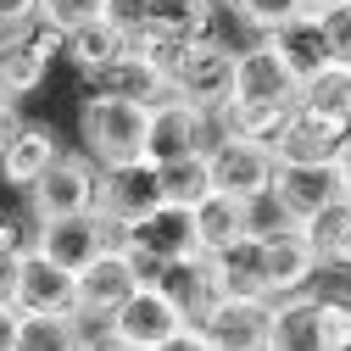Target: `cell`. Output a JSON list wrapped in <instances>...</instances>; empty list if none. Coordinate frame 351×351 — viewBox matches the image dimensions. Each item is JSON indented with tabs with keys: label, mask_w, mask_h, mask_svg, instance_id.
Masks as SVG:
<instances>
[{
	"label": "cell",
	"mask_w": 351,
	"mask_h": 351,
	"mask_svg": "<svg viewBox=\"0 0 351 351\" xmlns=\"http://www.w3.org/2000/svg\"><path fill=\"white\" fill-rule=\"evenodd\" d=\"M84 90H106V95H123V101L156 106L162 95H173V78H167V67L151 62L145 51H117L95 78H84Z\"/></svg>",
	"instance_id": "17"
},
{
	"label": "cell",
	"mask_w": 351,
	"mask_h": 351,
	"mask_svg": "<svg viewBox=\"0 0 351 351\" xmlns=\"http://www.w3.org/2000/svg\"><path fill=\"white\" fill-rule=\"evenodd\" d=\"M318 28L335 62H351V0H318Z\"/></svg>",
	"instance_id": "34"
},
{
	"label": "cell",
	"mask_w": 351,
	"mask_h": 351,
	"mask_svg": "<svg viewBox=\"0 0 351 351\" xmlns=\"http://www.w3.org/2000/svg\"><path fill=\"white\" fill-rule=\"evenodd\" d=\"M295 106L318 112V117H335L351 128V67L346 62H318L313 73H301V90H295Z\"/></svg>",
	"instance_id": "23"
},
{
	"label": "cell",
	"mask_w": 351,
	"mask_h": 351,
	"mask_svg": "<svg viewBox=\"0 0 351 351\" xmlns=\"http://www.w3.org/2000/svg\"><path fill=\"white\" fill-rule=\"evenodd\" d=\"M285 229H295V217H290V206H285L274 190H256V195H245V234H256V240H274V234H285Z\"/></svg>",
	"instance_id": "32"
},
{
	"label": "cell",
	"mask_w": 351,
	"mask_h": 351,
	"mask_svg": "<svg viewBox=\"0 0 351 351\" xmlns=\"http://www.w3.org/2000/svg\"><path fill=\"white\" fill-rule=\"evenodd\" d=\"M156 201H162V184H156V162L134 156V162H112V167H95V212L106 217L112 229H128V223H134V217H145Z\"/></svg>",
	"instance_id": "10"
},
{
	"label": "cell",
	"mask_w": 351,
	"mask_h": 351,
	"mask_svg": "<svg viewBox=\"0 0 351 351\" xmlns=\"http://www.w3.org/2000/svg\"><path fill=\"white\" fill-rule=\"evenodd\" d=\"M145 112H151L145 101L84 90V106H78V145H84V156H90L95 167L145 156Z\"/></svg>",
	"instance_id": "1"
},
{
	"label": "cell",
	"mask_w": 351,
	"mask_h": 351,
	"mask_svg": "<svg viewBox=\"0 0 351 351\" xmlns=\"http://www.w3.org/2000/svg\"><path fill=\"white\" fill-rule=\"evenodd\" d=\"M156 184H162V201H173V206H195V201L212 190L206 151H190V156L162 162V167H156Z\"/></svg>",
	"instance_id": "27"
},
{
	"label": "cell",
	"mask_w": 351,
	"mask_h": 351,
	"mask_svg": "<svg viewBox=\"0 0 351 351\" xmlns=\"http://www.w3.org/2000/svg\"><path fill=\"white\" fill-rule=\"evenodd\" d=\"M117 51H128V39H123V28H117L106 12H101L95 23H78V28L62 34V62H73L78 78H95Z\"/></svg>",
	"instance_id": "22"
},
{
	"label": "cell",
	"mask_w": 351,
	"mask_h": 351,
	"mask_svg": "<svg viewBox=\"0 0 351 351\" xmlns=\"http://www.w3.org/2000/svg\"><path fill=\"white\" fill-rule=\"evenodd\" d=\"M318 351H351V295H313Z\"/></svg>",
	"instance_id": "31"
},
{
	"label": "cell",
	"mask_w": 351,
	"mask_h": 351,
	"mask_svg": "<svg viewBox=\"0 0 351 351\" xmlns=\"http://www.w3.org/2000/svg\"><path fill=\"white\" fill-rule=\"evenodd\" d=\"M268 45L295 67V78L301 73H313L318 62H329V45H324V28H318V6H301V12H290L285 23H274L268 34Z\"/></svg>",
	"instance_id": "21"
},
{
	"label": "cell",
	"mask_w": 351,
	"mask_h": 351,
	"mask_svg": "<svg viewBox=\"0 0 351 351\" xmlns=\"http://www.w3.org/2000/svg\"><path fill=\"white\" fill-rule=\"evenodd\" d=\"M184 329V313L173 306L151 279L134 285L112 313H106V340L117 351H173V340H179Z\"/></svg>",
	"instance_id": "3"
},
{
	"label": "cell",
	"mask_w": 351,
	"mask_h": 351,
	"mask_svg": "<svg viewBox=\"0 0 351 351\" xmlns=\"http://www.w3.org/2000/svg\"><path fill=\"white\" fill-rule=\"evenodd\" d=\"M206 140H212V112H201L184 95H162L145 112V162H156V167L173 156L206 151Z\"/></svg>",
	"instance_id": "11"
},
{
	"label": "cell",
	"mask_w": 351,
	"mask_h": 351,
	"mask_svg": "<svg viewBox=\"0 0 351 351\" xmlns=\"http://www.w3.org/2000/svg\"><path fill=\"white\" fill-rule=\"evenodd\" d=\"M17 351H73V318H28L23 313Z\"/></svg>",
	"instance_id": "33"
},
{
	"label": "cell",
	"mask_w": 351,
	"mask_h": 351,
	"mask_svg": "<svg viewBox=\"0 0 351 351\" xmlns=\"http://www.w3.org/2000/svg\"><path fill=\"white\" fill-rule=\"evenodd\" d=\"M313 6H318V0H313Z\"/></svg>",
	"instance_id": "42"
},
{
	"label": "cell",
	"mask_w": 351,
	"mask_h": 351,
	"mask_svg": "<svg viewBox=\"0 0 351 351\" xmlns=\"http://www.w3.org/2000/svg\"><path fill=\"white\" fill-rule=\"evenodd\" d=\"M28 245H0V301H12V285H17V262H23Z\"/></svg>",
	"instance_id": "37"
},
{
	"label": "cell",
	"mask_w": 351,
	"mask_h": 351,
	"mask_svg": "<svg viewBox=\"0 0 351 351\" xmlns=\"http://www.w3.org/2000/svg\"><path fill=\"white\" fill-rule=\"evenodd\" d=\"M295 90H301L295 67L262 34H251L245 45H234V95L229 101H245V106H295Z\"/></svg>",
	"instance_id": "6"
},
{
	"label": "cell",
	"mask_w": 351,
	"mask_h": 351,
	"mask_svg": "<svg viewBox=\"0 0 351 351\" xmlns=\"http://www.w3.org/2000/svg\"><path fill=\"white\" fill-rule=\"evenodd\" d=\"M62 151H67V145H62V134H56L51 123H28V117H23L17 134L6 140V151H0V179H6V190H28Z\"/></svg>",
	"instance_id": "19"
},
{
	"label": "cell",
	"mask_w": 351,
	"mask_h": 351,
	"mask_svg": "<svg viewBox=\"0 0 351 351\" xmlns=\"http://www.w3.org/2000/svg\"><path fill=\"white\" fill-rule=\"evenodd\" d=\"M268 190L290 206L295 223H313V217H318L329 201L346 195L335 162H274V184H268Z\"/></svg>",
	"instance_id": "15"
},
{
	"label": "cell",
	"mask_w": 351,
	"mask_h": 351,
	"mask_svg": "<svg viewBox=\"0 0 351 351\" xmlns=\"http://www.w3.org/2000/svg\"><path fill=\"white\" fill-rule=\"evenodd\" d=\"M17 123H23V112H17V101H12V95H0V151H6V140L17 134Z\"/></svg>",
	"instance_id": "39"
},
{
	"label": "cell",
	"mask_w": 351,
	"mask_h": 351,
	"mask_svg": "<svg viewBox=\"0 0 351 351\" xmlns=\"http://www.w3.org/2000/svg\"><path fill=\"white\" fill-rule=\"evenodd\" d=\"M112 240H117V229L95 206L90 212H62V217H34V229H28V245L45 251L51 262H62L67 274H78L84 262H90L95 251H106Z\"/></svg>",
	"instance_id": "8"
},
{
	"label": "cell",
	"mask_w": 351,
	"mask_h": 351,
	"mask_svg": "<svg viewBox=\"0 0 351 351\" xmlns=\"http://www.w3.org/2000/svg\"><path fill=\"white\" fill-rule=\"evenodd\" d=\"M206 173H212V190L256 195V190L274 184V145H262L251 134H234V128H217L206 140Z\"/></svg>",
	"instance_id": "7"
},
{
	"label": "cell",
	"mask_w": 351,
	"mask_h": 351,
	"mask_svg": "<svg viewBox=\"0 0 351 351\" xmlns=\"http://www.w3.org/2000/svg\"><path fill=\"white\" fill-rule=\"evenodd\" d=\"M274 313H279L274 295L223 290L195 324L206 329L212 351H274Z\"/></svg>",
	"instance_id": "4"
},
{
	"label": "cell",
	"mask_w": 351,
	"mask_h": 351,
	"mask_svg": "<svg viewBox=\"0 0 351 351\" xmlns=\"http://www.w3.org/2000/svg\"><path fill=\"white\" fill-rule=\"evenodd\" d=\"M173 306L184 313V324H195L206 306L223 295V285H217V274H212V256L206 251H190V256H173V262H162L156 268V279H151Z\"/></svg>",
	"instance_id": "16"
},
{
	"label": "cell",
	"mask_w": 351,
	"mask_h": 351,
	"mask_svg": "<svg viewBox=\"0 0 351 351\" xmlns=\"http://www.w3.org/2000/svg\"><path fill=\"white\" fill-rule=\"evenodd\" d=\"M306 234H313V245H318V262L324 268H335V274H351V195H340V201H329L313 223H301Z\"/></svg>",
	"instance_id": "25"
},
{
	"label": "cell",
	"mask_w": 351,
	"mask_h": 351,
	"mask_svg": "<svg viewBox=\"0 0 351 351\" xmlns=\"http://www.w3.org/2000/svg\"><path fill=\"white\" fill-rule=\"evenodd\" d=\"M145 17L195 39V34H217V0H145Z\"/></svg>",
	"instance_id": "29"
},
{
	"label": "cell",
	"mask_w": 351,
	"mask_h": 351,
	"mask_svg": "<svg viewBox=\"0 0 351 351\" xmlns=\"http://www.w3.org/2000/svg\"><path fill=\"white\" fill-rule=\"evenodd\" d=\"M12 306L28 318H78V279L51 262L45 251H23L17 262V285H12Z\"/></svg>",
	"instance_id": "9"
},
{
	"label": "cell",
	"mask_w": 351,
	"mask_h": 351,
	"mask_svg": "<svg viewBox=\"0 0 351 351\" xmlns=\"http://www.w3.org/2000/svg\"><path fill=\"white\" fill-rule=\"evenodd\" d=\"M34 217H62V212H90L95 206V162L84 151H62L39 179L23 190Z\"/></svg>",
	"instance_id": "12"
},
{
	"label": "cell",
	"mask_w": 351,
	"mask_h": 351,
	"mask_svg": "<svg viewBox=\"0 0 351 351\" xmlns=\"http://www.w3.org/2000/svg\"><path fill=\"white\" fill-rule=\"evenodd\" d=\"M73 279H78V313H84V318H106L134 285H145L140 268H134V256H128L117 240H112L106 251H95Z\"/></svg>",
	"instance_id": "14"
},
{
	"label": "cell",
	"mask_w": 351,
	"mask_h": 351,
	"mask_svg": "<svg viewBox=\"0 0 351 351\" xmlns=\"http://www.w3.org/2000/svg\"><path fill=\"white\" fill-rule=\"evenodd\" d=\"M346 67H351V62H346Z\"/></svg>",
	"instance_id": "43"
},
{
	"label": "cell",
	"mask_w": 351,
	"mask_h": 351,
	"mask_svg": "<svg viewBox=\"0 0 351 351\" xmlns=\"http://www.w3.org/2000/svg\"><path fill=\"white\" fill-rule=\"evenodd\" d=\"M217 6H229V17L245 28V39L251 34H268L274 23H285L290 12H301V6H313V0H217Z\"/></svg>",
	"instance_id": "30"
},
{
	"label": "cell",
	"mask_w": 351,
	"mask_h": 351,
	"mask_svg": "<svg viewBox=\"0 0 351 351\" xmlns=\"http://www.w3.org/2000/svg\"><path fill=\"white\" fill-rule=\"evenodd\" d=\"M190 223H195V245L201 251H217L245 234V195H229V190H206L195 206H190Z\"/></svg>",
	"instance_id": "24"
},
{
	"label": "cell",
	"mask_w": 351,
	"mask_h": 351,
	"mask_svg": "<svg viewBox=\"0 0 351 351\" xmlns=\"http://www.w3.org/2000/svg\"><path fill=\"white\" fill-rule=\"evenodd\" d=\"M274 346L279 351H318V313H313V290L285 295L274 313Z\"/></svg>",
	"instance_id": "28"
},
{
	"label": "cell",
	"mask_w": 351,
	"mask_h": 351,
	"mask_svg": "<svg viewBox=\"0 0 351 351\" xmlns=\"http://www.w3.org/2000/svg\"><path fill=\"white\" fill-rule=\"evenodd\" d=\"M335 173H340V190L351 195V128L340 134V151H335Z\"/></svg>",
	"instance_id": "40"
},
{
	"label": "cell",
	"mask_w": 351,
	"mask_h": 351,
	"mask_svg": "<svg viewBox=\"0 0 351 351\" xmlns=\"http://www.w3.org/2000/svg\"><path fill=\"white\" fill-rule=\"evenodd\" d=\"M51 67H56V56L39 51L34 39H28V28L0 39V95H12V101L39 95V90L51 84Z\"/></svg>",
	"instance_id": "20"
},
{
	"label": "cell",
	"mask_w": 351,
	"mask_h": 351,
	"mask_svg": "<svg viewBox=\"0 0 351 351\" xmlns=\"http://www.w3.org/2000/svg\"><path fill=\"white\" fill-rule=\"evenodd\" d=\"M340 134H346V123L318 117V112H306V106H290L285 112V128L274 134V162H335Z\"/></svg>",
	"instance_id": "18"
},
{
	"label": "cell",
	"mask_w": 351,
	"mask_h": 351,
	"mask_svg": "<svg viewBox=\"0 0 351 351\" xmlns=\"http://www.w3.org/2000/svg\"><path fill=\"white\" fill-rule=\"evenodd\" d=\"M0 245H28V229L17 217H6V212H0Z\"/></svg>",
	"instance_id": "41"
},
{
	"label": "cell",
	"mask_w": 351,
	"mask_h": 351,
	"mask_svg": "<svg viewBox=\"0 0 351 351\" xmlns=\"http://www.w3.org/2000/svg\"><path fill=\"white\" fill-rule=\"evenodd\" d=\"M106 12V0H39V17H45L51 28H78V23H95Z\"/></svg>",
	"instance_id": "35"
},
{
	"label": "cell",
	"mask_w": 351,
	"mask_h": 351,
	"mask_svg": "<svg viewBox=\"0 0 351 351\" xmlns=\"http://www.w3.org/2000/svg\"><path fill=\"white\" fill-rule=\"evenodd\" d=\"M167 78H173V95L195 101L201 112H223L234 95V39H223V34L184 39V51L173 56Z\"/></svg>",
	"instance_id": "2"
},
{
	"label": "cell",
	"mask_w": 351,
	"mask_h": 351,
	"mask_svg": "<svg viewBox=\"0 0 351 351\" xmlns=\"http://www.w3.org/2000/svg\"><path fill=\"white\" fill-rule=\"evenodd\" d=\"M117 245L134 256L140 279H156L162 262L201 251L195 245V223H190V206H173V201H156L145 217H134L128 229H117Z\"/></svg>",
	"instance_id": "5"
},
{
	"label": "cell",
	"mask_w": 351,
	"mask_h": 351,
	"mask_svg": "<svg viewBox=\"0 0 351 351\" xmlns=\"http://www.w3.org/2000/svg\"><path fill=\"white\" fill-rule=\"evenodd\" d=\"M34 17H39V0H0V39H6V34H23Z\"/></svg>",
	"instance_id": "36"
},
{
	"label": "cell",
	"mask_w": 351,
	"mask_h": 351,
	"mask_svg": "<svg viewBox=\"0 0 351 351\" xmlns=\"http://www.w3.org/2000/svg\"><path fill=\"white\" fill-rule=\"evenodd\" d=\"M206 256H212V274L223 290H256L262 295V240L256 234H240V240L217 245Z\"/></svg>",
	"instance_id": "26"
},
{
	"label": "cell",
	"mask_w": 351,
	"mask_h": 351,
	"mask_svg": "<svg viewBox=\"0 0 351 351\" xmlns=\"http://www.w3.org/2000/svg\"><path fill=\"white\" fill-rule=\"evenodd\" d=\"M324 274V262H318V245L313 234H306L301 223L274 234V240H262V295H301V290H313V279Z\"/></svg>",
	"instance_id": "13"
},
{
	"label": "cell",
	"mask_w": 351,
	"mask_h": 351,
	"mask_svg": "<svg viewBox=\"0 0 351 351\" xmlns=\"http://www.w3.org/2000/svg\"><path fill=\"white\" fill-rule=\"evenodd\" d=\"M17 324H23V313L12 301H0V351H17Z\"/></svg>",
	"instance_id": "38"
}]
</instances>
